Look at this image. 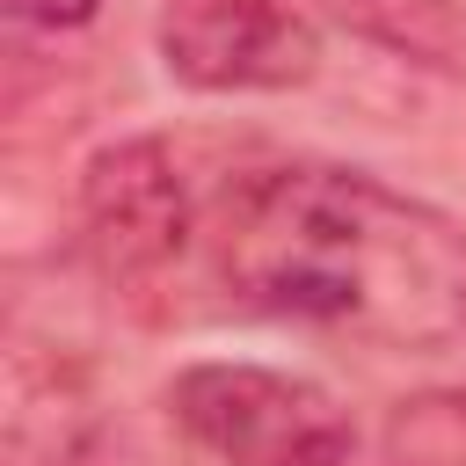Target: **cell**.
<instances>
[{
  "mask_svg": "<svg viewBox=\"0 0 466 466\" xmlns=\"http://www.w3.org/2000/svg\"><path fill=\"white\" fill-rule=\"evenodd\" d=\"M204 262L240 313L386 357L466 350V226L371 167H240L211 189Z\"/></svg>",
  "mask_w": 466,
  "mask_h": 466,
  "instance_id": "obj_1",
  "label": "cell"
},
{
  "mask_svg": "<svg viewBox=\"0 0 466 466\" xmlns=\"http://www.w3.org/2000/svg\"><path fill=\"white\" fill-rule=\"evenodd\" d=\"M299 7L400 66L466 80V0H299Z\"/></svg>",
  "mask_w": 466,
  "mask_h": 466,
  "instance_id": "obj_5",
  "label": "cell"
},
{
  "mask_svg": "<svg viewBox=\"0 0 466 466\" xmlns=\"http://www.w3.org/2000/svg\"><path fill=\"white\" fill-rule=\"evenodd\" d=\"M95 7L102 0H7V15L22 22V29H80V22H95Z\"/></svg>",
  "mask_w": 466,
  "mask_h": 466,
  "instance_id": "obj_7",
  "label": "cell"
},
{
  "mask_svg": "<svg viewBox=\"0 0 466 466\" xmlns=\"http://www.w3.org/2000/svg\"><path fill=\"white\" fill-rule=\"evenodd\" d=\"M386 466H466V393H415L386 415Z\"/></svg>",
  "mask_w": 466,
  "mask_h": 466,
  "instance_id": "obj_6",
  "label": "cell"
},
{
  "mask_svg": "<svg viewBox=\"0 0 466 466\" xmlns=\"http://www.w3.org/2000/svg\"><path fill=\"white\" fill-rule=\"evenodd\" d=\"M167 415L211 466H350L357 459V422L320 379L248 364V357L182 364L167 386Z\"/></svg>",
  "mask_w": 466,
  "mask_h": 466,
  "instance_id": "obj_2",
  "label": "cell"
},
{
  "mask_svg": "<svg viewBox=\"0 0 466 466\" xmlns=\"http://www.w3.org/2000/svg\"><path fill=\"white\" fill-rule=\"evenodd\" d=\"M204 211L211 197L197 189L189 160L160 131L102 146L80 175V240L95 269L124 291L160 284L189 248H204Z\"/></svg>",
  "mask_w": 466,
  "mask_h": 466,
  "instance_id": "obj_3",
  "label": "cell"
},
{
  "mask_svg": "<svg viewBox=\"0 0 466 466\" xmlns=\"http://www.w3.org/2000/svg\"><path fill=\"white\" fill-rule=\"evenodd\" d=\"M153 51L197 95H284L320 73V22L299 0H160Z\"/></svg>",
  "mask_w": 466,
  "mask_h": 466,
  "instance_id": "obj_4",
  "label": "cell"
}]
</instances>
